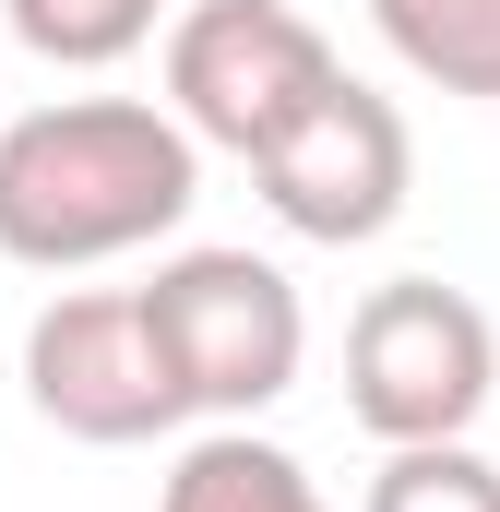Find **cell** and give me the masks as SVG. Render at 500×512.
I'll list each match as a JSON object with an SVG mask.
<instances>
[{"label":"cell","mask_w":500,"mask_h":512,"mask_svg":"<svg viewBox=\"0 0 500 512\" xmlns=\"http://www.w3.org/2000/svg\"><path fill=\"white\" fill-rule=\"evenodd\" d=\"M381 48L441 84V96H500V0H370Z\"/></svg>","instance_id":"ba28073f"},{"label":"cell","mask_w":500,"mask_h":512,"mask_svg":"<svg viewBox=\"0 0 500 512\" xmlns=\"http://www.w3.org/2000/svg\"><path fill=\"white\" fill-rule=\"evenodd\" d=\"M500 393V334L489 310L441 274H393L346 322V405L381 453L393 441H465Z\"/></svg>","instance_id":"7a4b0ae2"},{"label":"cell","mask_w":500,"mask_h":512,"mask_svg":"<svg viewBox=\"0 0 500 512\" xmlns=\"http://www.w3.org/2000/svg\"><path fill=\"white\" fill-rule=\"evenodd\" d=\"M12 12V36L36 48V60H60V72H108L131 60L143 36H155V0H0Z\"/></svg>","instance_id":"9c48e42d"},{"label":"cell","mask_w":500,"mask_h":512,"mask_svg":"<svg viewBox=\"0 0 500 512\" xmlns=\"http://www.w3.org/2000/svg\"><path fill=\"white\" fill-rule=\"evenodd\" d=\"M250 179H262V203H274V227H298V239H322V251H358V239H381V227L405 215L417 143H405V108L346 72L274 155H250Z\"/></svg>","instance_id":"8992f818"},{"label":"cell","mask_w":500,"mask_h":512,"mask_svg":"<svg viewBox=\"0 0 500 512\" xmlns=\"http://www.w3.org/2000/svg\"><path fill=\"white\" fill-rule=\"evenodd\" d=\"M155 512H334V501H322V477H310L286 441H250L239 417H227V429H203V441L167 465Z\"/></svg>","instance_id":"52a82bcc"},{"label":"cell","mask_w":500,"mask_h":512,"mask_svg":"<svg viewBox=\"0 0 500 512\" xmlns=\"http://www.w3.org/2000/svg\"><path fill=\"white\" fill-rule=\"evenodd\" d=\"M358 512H500V465L465 441H393Z\"/></svg>","instance_id":"30bf717a"},{"label":"cell","mask_w":500,"mask_h":512,"mask_svg":"<svg viewBox=\"0 0 500 512\" xmlns=\"http://www.w3.org/2000/svg\"><path fill=\"white\" fill-rule=\"evenodd\" d=\"M334 84H346V60L298 0H191L167 24V108L191 120V143L274 155Z\"/></svg>","instance_id":"3957f363"},{"label":"cell","mask_w":500,"mask_h":512,"mask_svg":"<svg viewBox=\"0 0 500 512\" xmlns=\"http://www.w3.org/2000/svg\"><path fill=\"white\" fill-rule=\"evenodd\" d=\"M143 310H155V334H167V370L191 393V417H239L250 429L274 393H298L310 310H298V286L262 251H179V262H155Z\"/></svg>","instance_id":"277c9868"},{"label":"cell","mask_w":500,"mask_h":512,"mask_svg":"<svg viewBox=\"0 0 500 512\" xmlns=\"http://www.w3.org/2000/svg\"><path fill=\"white\" fill-rule=\"evenodd\" d=\"M24 405L96 453H131V441H167L191 417V393L167 370V334L143 310V286H72L24 322Z\"/></svg>","instance_id":"5b68a950"},{"label":"cell","mask_w":500,"mask_h":512,"mask_svg":"<svg viewBox=\"0 0 500 512\" xmlns=\"http://www.w3.org/2000/svg\"><path fill=\"white\" fill-rule=\"evenodd\" d=\"M203 203V143L155 96H60L0 120V251L36 274H84L167 239Z\"/></svg>","instance_id":"6da1fadb"}]
</instances>
